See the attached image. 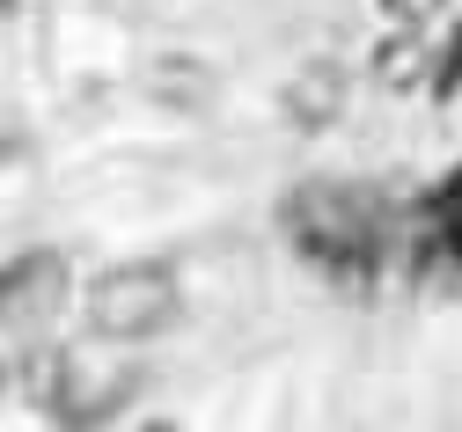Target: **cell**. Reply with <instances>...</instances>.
<instances>
[{
  "label": "cell",
  "instance_id": "3957f363",
  "mask_svg": "<svg viewBox=\"0 0 462 432\" xmlns=\"http://www.w3.org/2000/svg\"><path fill=\"white\" fill-rule=\"evenodd\" d=\"M60 300H67V257H51V250H30L8 264V279H0V308H8V323L15 330H37L60 316Z\"/></svg>",
  "mask_w": 462,
  "mask_h": 432
},
{
  "label": "cell",
  "instance_id": "277c9868",
  "mask_svg": "<svg viewBox=\"0 0 462 432\" xmlns=\"http://www.w3.org/2000/svg\"><path fill=\"white\" fill-rule=\"evenodd\" d=\"M345 103V74H337V59H309V67L286 81V125L294 133H323L330 117Z\"/></svg>",
  "mask_w": 462,
  "mask_h": 432
},
{
  "label": "cell",
  "instance_id": "ba28073f",
  "mask_svg": "<svg viewBox=\"0 0 462 432\" xmlns=\"http://www.w3.org/2000/svg\"><path fill=\"white\" fill-rule=\"evenodd\" d=\"M147 432H177V425H147Z\"/></svg>",
  "mask_w": 462,
  "mask_h": 432
},
{
  "label": "cell",
  "instance_id": "8992f818",
  "mask_svg": "<svg viewBox=\"0 0 462 432\" xmlns=\"http://www.w3.org/2000/svg\"><path fill=\"white\" fill-rule=\"evenodd\" d=\"M455 81H462V30L433 51V96H455Z\"/></svg>",
  "mask_w": 462,
  "mask_h": 432
},
{
  "label": "cell",
  "instance_id": "5b68a950",
  "mask_svg": "<svg viewBox=\"0 0 462 432\" xmlns=\"http://www.w3.org/2000/svg\"><path fill=\"white\" fill-rule=\"evenodd\" d=\"M374 81H382V88H396V96L433 81V51H426L419 23H396V37H382V44H374Z\"/></svg>",
  "mask_w": 462,
  "mask_h": 432
},
{
  "label": "cell",
  "instance_id": "7a4b0ae2",
  "mask_svg": "<svg viewBox=\"0 0 462 432\" xmlns=\"http://www.w3.org/2000/svg\"><path fill=\"white\" fill-rule=\"evenodd\" d=\"M286 220H294V242L316 264H330V271H367L374 234H382L374 198L345 191V183H301L294 206H286Z\"/></svg>",
  "mask_w": 462,
  "mask_h": 432
},
{
  "label": "cell",
  "instance_id": "6da1fadb",
  "mask_svg": "<svg viewBox=\"0 0 462 432\" xmlns=\"http://www.w3.org/2000/svg\"><path fill=\"white\" fill-rule=\"evenodd\" d=\"M177 316H184V286H177L169 264H110L88 286V330L110 337V345L162 337Z\"/></svg>",
  "mask_w": 462,
  "mask_h": 432
},
{
  "label": "cell",
  "instance_id": "52a82bcc",
  "mask_svg": "<svg viewBox=\"0 0 462 432\" xmlns=\"http://www.w3.org/2000/svg\"><path fill=\"white\" fill-rule=\"evenodd\" d=\"M440 8H448V0H382V15H389V23H433Z\"/></svg>",
  "mask_w": 462,
  "mask_h": 432
}]
</instances>
